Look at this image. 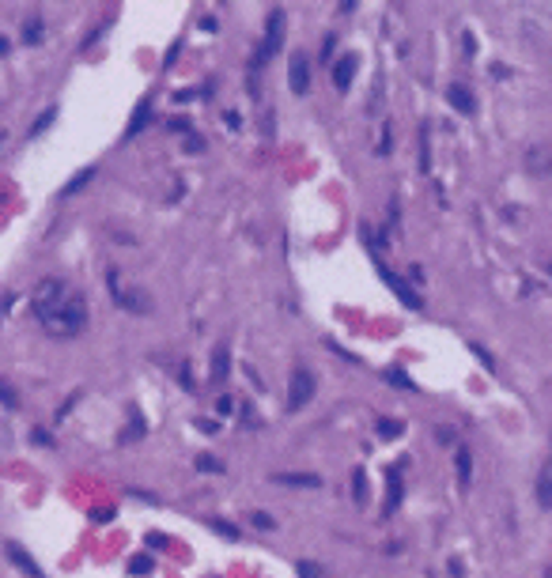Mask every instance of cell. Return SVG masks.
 I'll return each mask as SVG.
<instances>
[{
  "label": "cell",
  "mask_w": 552,
  "mask_h": 578,
  "mask_svg": "<svg viewBox=\"0 0 552 578\" xmlns=\"http://www.w3.org/2000/svg\"><path fill=\"white\" fill-rule=\"evenodd\" d=\"M355 68H360V57H355V53H344V57L333 64V83L341 91H348L352 80H355Z\"/></svg>",
  "instance_id": "8"
},
{
  "label": "cell",
  "mask_w": 552,
  "mask_h": 578,
  "mask_svg": "<svg viewBox=\"0 0 552 578\" xmlns=\"http://www.w3.org/2000/svg\"><path fill=\"white\" fill-rule=\"evenodd\" d=\"M4 556H8V559H12V563H15V567H20V571H23V575H31V578H45V575H42V567H38V563H34V556H31V552H27V548L20 544V540H8V544H4Z\"/></svg>",
  "instance_id": "7"
},
{
  "label": "cell",
  "mask_w": 552,
  "mask_h": 578,
  "mask_svg": "<svg viewBox=\"0 0 552 578\" xmlns=\"http://www.w3.org/2000/svg\"><path fill=\"white\" fill-rule=\"evenodd\" d=\"M106 287H110V299H114L121 310H129V314H148V310H152V299H148L144 291H121V276L118 273L106 276Z\"/></svg>",
  "instance_id": "4"
},
{
  "label": "cell",
  "mask_w": 552,
  "mask_h": 578,
  "mask_svg": "<svg viewBox=\"0 0 552 578\" xmlns=\"http://www.w3.org/2000/svg\"><path fill=\"white\" fill-rule=\"evenodd\" d=\"M401 496H405V488H401V469H390L386 472V503H382V514H394L401 507Z\"/></svg>",
  "instance_id": "9"
},
{
  "label": "cell",
  "mask_w": 552,
  "mask_h": 578,
  "mask_svg": "<svg viewBox=\"0 0 552 578\" xmlns=\"http://www.w3.org/2000/svg\"><path fill=\"white\" fill-rule=\"evenodd\" d=\"M333 45H337V38H325V45H322V61H330V57H333Z\"/></svg>",
  "instance_id": "36"
},
{
  "label": "cell",
  "mask_w": 552,
  "mask_h": 578,
  "mask_svg": "<svg viewBox=\"0 0 552 578\" xmlns=\"http://www.w3.org/2000/svg\"><path fill=\"white\" fill-rule=\"evenodd\" d=\"M91 178H95V166H87V171H80L76 178H72V182H69V185H64V189H61V197H72V193H80V189H83V185H87Z\"/></svg>",
  "instance_id": "17"
},
{
  "label": "cell",
  "mask_w": 552,
  "mask_h": 578,
  "mask_svg": "<svg viewBox=\"0 0 552 578\" xmlns=\"http://www.w3.org/2000/svg\"><path fill=\"white\" fill-rule=\"evenodd\" d=\"M420 171H432V144H427V125H420Z\"/></svg>",
  "instance_id": "18"
},
{
  "label": "cell",
  "mask_w": 552,
  "mask_h": 578,
  "mask_svg": "<svg viewBox=\"0 0 552 578\" xmlns=\"http://www.w3.org/2000/svg\"><path fill=\"white\" fill-rule=\"evenodd\" d=\"M549 276H552V261H549Z\"/></svg>",
  "instance_id": "40"
},
{
  "label": "cell",
  "mask_w": 552,
  "mask_h": 578,
  "mask_svg": "<svg viewBox=\"0 0 552 578\" xmlns=\"http://www.w3.org/2000/svg\"><path fill=\"white\" fill-rule=\"evenodd\" d=\"M526 163H530L533 174H549L552 171V152H545V147H533V152L526 155Z\"/></svg>",
  "instance_id": "15"
},
{
  "label": "cell",
  "mask_w": 552,
  "mask_h": 578,
  "mask_svg": "<svg viewBox=\"0 0 552 578\" xmlns=\"http://www.w3.org/2000/svg\"><path fill=\"white\" fill-rule=\"evenodd\" d=\"M64 299H69V287H64L61 280H42L31 295V306H34V314H38V321H45L53 329V321L61 318Z\"/></svg>",
  "instance_id": "1"
},
{
  "label": "cell",
  "mask_w": 552,
  "mask_h": 578,
  "mask_svg": "<svg viewBox=\"0 0 552 578\" xmlns=\"http://www.w3.org/2000/svg\"><path fill=\"white\" fill-rule=\"evenodd\" d=\"M0 405H8V408L20 405V397H15V389L8 386V382H0Z\"/></svg>",
  "instance_id": "28"
},
{
  "label": "cell",
  "mask_w": 552,
  "mask_h": 578,
  "mask_svg": "<svg viewBox=\"0 0 552 578\" xmlns=\"http://www.w3.org/2000/svg\"><path fill=\"white\" fill-rule=\"evenodd\" d=\"M185 152H204V140L201 136H190V140H185Z\"/></svg>",
  "instance_id": "32"
},
{
  "label": "cell",
  "mask_w": 552,
  "mask_h": 578,
  "mask_svg": "<svg viewBox=\"0 0 552 578\" xmlns=\"http://www.w3.org/2000/svg\"><path fill=\"white\" fill-rule=\"evenodd\" d=\"M288 83H292L295 95L311 91V61H306V53H292V61H288Z\"/></svg>",
  "instance_id": "6"
},
{
  "label": "cell",
  "mask_w": 552,
  "mask_h": 578,
  "mask_svg": "<svg viewBox=\"0 0 552 578\" xmlns=\"http://www.w3.org/2000/svg\"><path fill=\"white\" fill-rule=\"evenodd\" d=\"M216 408H220V416H227L231 408H235V400H231V397H220V405H216Z\"/></svg>",
  "instance_id": "35"
},
{
  "label": "cell",
  "mask_w": 552,
  "mask_h": 578,
  "mask_svg": "<svg viewBox=\"0 0 552 578\" xmlns=\"http://www.w3.org/2000/svg\"><path fill=\"white\" fill-rule=\"evenodd\" d=\"M148 121H152V102L144 99V102H140V106L133 110V117H129V125H125V140H133L140 129L148 125Z\"/></svg>",
  "instance_id": "13"
},
{
  "label": "cell",
  "mask_w": 552,
  "mask_h": 578,
  "mask_svg": "<svg viewBox=\"0 0 552 578\" xmlns=\"http://www.w3.org/2000/svg\"><path fill=\"white\" fill-rule=\"evenodd\" d=\"M148 544H152V548H163L167 540H163V533H148Z\"/></svg>",
  "instance_id": "37"
},
{
  "label": "cell",
  "mask_w": 552,
  "mask_h": 578,
  "mask_svg": "<svg viewBox=\"0 0 552 578\" xmlns=\"http://www.w3.org/2000/svg\"><path fill=\"white\" fill-rule=\"evenodd\" d=\"M208 526L216 529V533H223L227 540H239V526H231V521H223V518H212Z\"/></svg>",
  "instance_id": "24"
},
{
  "label": "cell",
  "mask_w": 552,
  "mask_h": 578,
  "mask_svg": "<svg viewBox=\"0 0 552 578\" xmlns=\"http://www.w3.org/2000/svg\"><path fill=\"white\" fill-rule=\"evenodd\" d=\"M295 571H299V578H330V575H325V567L322 563H311V559H299Z\"/></svg>",
  "instance_id": "20"
},
{
  "label": "cell",
  "mask_w": 552,
  "mask_h": 578,
  "mask_svg": "<svg viewBox=\"0 0 552 578\" xmlns=\"http://www.w3.org/2000/svg\"><path fill=\"white\" fill-rule=\"evenodd\" d=\"M31 439H34V442H38V446H53V439H50V431H42V427H38V431H34V435H31Z\"/></svg>",
  "instance_id": "30"
},
{
  "label": "cell",
  "mask_w": 552,
  "mask_h": 578,
  "mask_svg": "<svg viewBox=\"0 0 552 578\" xmlns=\"http://www.w3.org/2000/svg\"><path fill=\"white\" fill-rule=\"evenodd\" d=\"M390 147H394V144H390V129H382V144H378V155H390Z\"/></svg>",
  "instance_id": "33"
},
{
  "label": "cell",
  "mask_w": 552,
  "mask_h": 578,
  "mask_svg": "<svg viewBox=\"0 0 552 578\" xmlns=\"http://www.w3.org/2000/svg\"><path fill=\"white\" fill-rule=\"evenodd\" d=\"M386 378L394 382L397 389H416V386H413V378H409L405 370H397V367H390V370H386Z\"/></svg>",
  "instance_id": "25"
},
{
  "label": "cell",
  "mask_w": 552,
  "mask_h": 578,
  "mask_svg": "<svg viewBox=\"0 0 552 578\" xmlns=\"http://www.w3.org/2000/svg\"><path fill=\"white\" fill-rule=\"evenodd\" d=\"M537 503L552 510V461L541 469V477H537Z\"/></svg>",
  "instance_id": "14"
},
{
  "label": "cell",
  "mask_w": 552,
  "mask_h": 578,
  "mask_svg": "<svg viewBox=\"0 0 552 578\" xmlns=\"http://www.w3.org/2000/svg\"><path fill=\"white\" fill-rule=\"evenodd\" d=\"M446 99H451V106L458 110V114H473V110H476V99H473V91H469V87H462V83H451V91H446Z\"/></svg>",
  "instance_id": "10"
},
{
  "label": "cell",
  "mask_w": 552,
  "mask_h": 578,
  "mask_svg": "<svg viewBox=\"0 0 552 578\" xmlns=\"http://www.w3.org/2000/svg\"><path fill=\"white\" fill-rule=\"evenodd\" d=\"M152 571V556H133L129 559V575H148Z\"/></svg>",
  "instance_id": "26"
},
{
  "label": "cell",
  "mask_w": 552,
  "mask_h": 578,
  "mask_svg": "<svg viewBox=\"0 0 552 578\" xmlns=\"http://www.w3.org/2000/svg\"><path fill=\"white\" fill-rule=\"evenodd\" d=\"M314 389H318V382H314L311 370H306V367H295V370H292V382H288V412H299V408L311 405Z\"/></svg>",
  "instance_id": "3"
},
{
  "label": "cell",
  "mask_w": 552,
  "mask_h": 578,
  "mask_svg": "<svg viewBox=\"0 0 552 578\" xmlns=\"http://www.w3.org/2000/svg\"><path fill=\"white\" fill-rule=\"evenodd\" d=\"M53 121H57V110H42V114H38V121H34V125H31V133H27V136H42L45 133V129H50L53 125Z\"/></svg>",
  "instance_id": "19"
},
{
  "label": "cell",
  "mask_w": 552,
  "mask_h": 578,
  "mask_svg": "<svg viewBox=\"0 0 552 578\" xmlns=\"http://www.w3.org/2000/svg\"><path fill=\"white\" fill-rule=\"evenodd\" d=\"M42 31H45L42 20H31V23H27V31H23V42L27 45H38L42 42Z\"/></svg>",
  "instance_id": "23"
},
{
  "label": "cell",
  "mask_w": 552,
  "mask_h": 578,
  "mask_svg": "<svg viewBox=\"0 0 552 578\" xmlns=\"http://www.w3.org/2000/svg\"><path fill=\"white\" fill-rule=\"evenodd\" d=\"M140 435H144V424L133 419V427H125V431H121V442H133V439H140Z\"/></svg>",
  "instance_id": "29"
},
{
  "label": "cell",
  "mask_w": 552,
  "mask_h": 578,
  "mask_svg": "<svg viewBox=\"0 0 552 578\" xmlns=\"http://www.w3.org/2000/svg\"><path fill=\"white\" fill-rule=\"evenodd\" d=\"M227 375H231V352L220 344V348L212 352V382H216V386H223V382H227Z\"/></svg>",
  "instance_id": "12"
},
{
  "label": "cell",
  "mask_w": 552,
  "mask_h": 578,
  "mask_svg": "<svg viewBox=\"0 0 552 578\" xmlns=\"http://www.w3.org/2000/svg\"><path fill=\"white\" fill-rule=\"evenodd\" d=\"M401 431H405L401 419H378V435H382V439H397Z\"/></svg>",
  "instance_id": "22"
},
{
  "label": "cell",
  "mask_w": 552,
  "mask_h": 578,
  "mask_svg": "<svg viewBox=\"0 0 552 578\" xmlns=\"http://www.w3.org/2000/svg\"><path fill=\"white\" fill-rule=\"evenodd\" d=\"M458 477H462V484H469V477H473V454H469V446H458Z\"/></svg>",
  "instance_id": "16"
},
{
  "label": "cell",
  "mask_w": 552,
  "mask_h": 578,
  "mask_svg": "<svg viewBox=\"0 0 552 578\" xmlns=\"http://www.w3.org/2000/svg\"><path fill=\"white\" fill-rule=\"evenodd\" d=\"M462 42H465V53H469V57H473V50H476V38H473V34H465Z\"/></svg>",
  "instance_id": "38"
},
{
  "label": "cell",
  "mask_w": 552,
  "mask_h": 578,
  "mask_svg": "<svg viewBox=\"0 0 552 578\" xmlns=\"http://www.w3.org/2000/svg\"><path fill=\"white\" fill-rule=\"evenodd\" d=\"M276 484H288V488H322V477L314 472H276Z\"/></svg>",
  "instance_id": "11"
},
{
  "label": "cell",
  "mask_w": 552,
  "mask_h": 578,
  "mask_svg": "<svg viewBox=\"0 0 552 578\" xmlns=\"http://www.w3.org/2000/svg\"><path fill=\"white\" fill-rule=\"evenodd\" d=\"M435 439H439V442H454V431H451V427H439Z\"/></svg>",
  "instance_id": "34"
},
{
  "label": "cell",
  "mask_w": 552,
  "mask_h": 578,
  "mask_svg": "<svg viewBox=\"0 0 552 578\" xmlns=\"http://www.w3.org/2000/svg\"><path fill=\"white\" fill-rule=\"evenodd\" d=\"M375 273L382 276V284H386V287H390V291H394V295H397V299H401V303H405V306H409V310H420V306H424V299H420V295H416V291H413V287H409V284H405V280H401L397 273H390V268H386V265H382V261H375Z\"/></svg>",
  "instance_id": "5"
},
{
  "label": "cell",
  "mask_w": 552,
  "mask_h": 578,
  "mask_svg": "<svg viewBox=\"0 0 552 578\" xmlns=\"http://www.w3.org/2000/svg\"><path fill=\"white\" fill-rule=\"evenodd\" d=\"M0 53H8V38H0Z\"/></svg>",
  "instance_id": "39"
},
{
  "label": "cell",
  "mask_w": 552,
  "mask_h": 578,
  "mask_svg": "<svg viewBox=\"0 0 552 578\" xmlns=\"http://www.w3.org/2000/svg\"><path fill=\"white\" fill-rule=\"evenodd\" d=\"M193 465H197V469H201V472H223V461H216V458H208V454H201V458H197V461H193Z\"/></svg>",
  "instance_id": "27"
},
{
  "label": "cell",
  "mask_w": 552,
  "mask_h": 578,
  "mask_svg": "<svg viewBox=\"0 0 552 578\" xmlns=\"http://www.w3.org/2000/svg\"><path fill=\"white\" fill-rule=\"evenodd\" d=\"M352 499H355V503L367 499V472H363V469L352 472Z\"/></svg>",
  "instance_id": "21"
},
{
  "label": "cell",
  "mask_w": 552,
  "mask_h": 578,
  "mask_svg": "<svg viewBox=\"0 0 552 578\" xmlns=\"http://www.w3.org/2000/svg\"><path fill=\"white\" fill-rule=\"evenodd\" d=\"M250 521H254V526H257V529H273V518H269V514H254V518H250Z\"/></svg>",
  "instance_id": "31"
},
{
  "label": "cell",
  "mask_w": 552,
  "mask_h": 578,
  "mask_svg": "<svg viewBox=\"0 0 552 578\" xmlns=\"http://www.w3.org/2000/svg\"><path fill=\"white\" fill-rule=\"evenodd\" d=\"M284 12L280 8H273L269 12V20H265V38H261V45H257V57H254V68H261L265 61H273L276 53H280V45H284Z\"/></svg>",
  "instance_id": "2"
}]
</instances>
